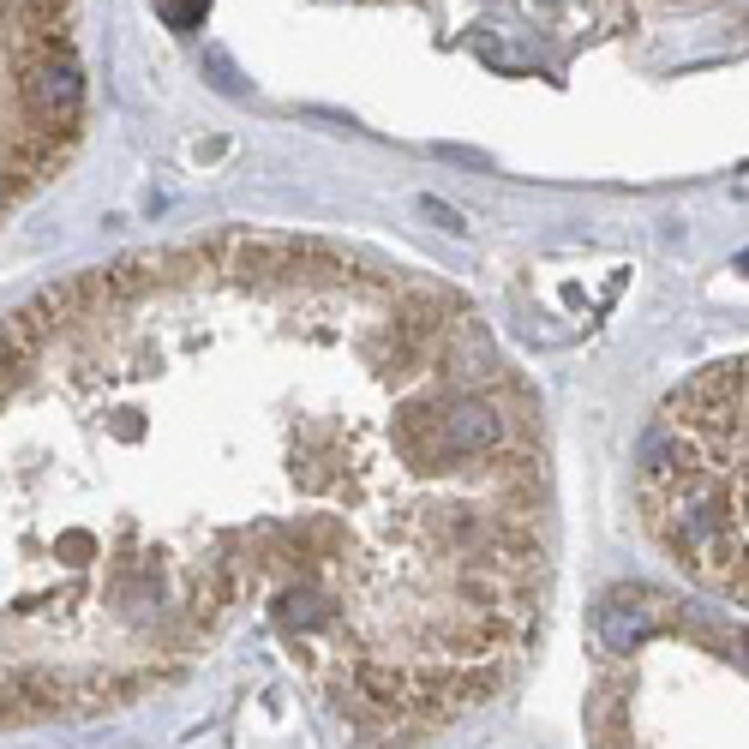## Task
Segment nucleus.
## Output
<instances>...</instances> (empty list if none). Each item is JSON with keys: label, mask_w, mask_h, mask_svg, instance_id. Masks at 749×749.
I'll return each instance as SVG.
<instances>
[{"label": "nucleus", "mask_w": 749, "mask_h": 749, "mask_svg": "<svg viewBox=\"0 0 749 749\" xmlns=\"http://www.w3.org/2000/svg\"><path fill=\"white\" fill-rule=\"evenodd\" d=\"M6 726L96 720L246 618L366 744L492 708L552 582L540 402L402 264L216 234L6 318Z\"/></svg>", "instance_id": "obj_1"}, {"label": "nucleus", "mask_w": 749, "mask_h": 749, "mask_svg": "<svg viewBox=\"0 0 749 749\" xmlns=\"http://www.w3.org/2000/svg\"><path fill=\"white\" fill-rule=\"evenodd\" d=\"M636 498L648 534L690 582L749 606V354L660 402Z\"/></svg>", "instance_id": "obj_2"}, {"label": "nucleus", "mask_w": 749, "mask_h": 749, "mask_svg": "<svg viewBox=\"0 0 749 749\" xmlns=\"http://www.w3.org/2000/svg\"><path fill=\"white\" fill-rule=\"evenodd\" d=\"M204 12H210V0H162V18H168L174 30H192Z\"/></svg>", "instance_id": "obj_3"}, {"label": "nucleus", "mask_w": 749, "mask_h": 749, "mask_svg": "<svg viewBox=\"0 0 749 749\" xmlns=\"http://www.w3.org/2000/svg\"><path fill=\"white\" fill-rule=\"evenodd\" d=\"M420 216H432V222H438V228H450V234H462V228H468V222H462L450 204H438V198H420Z\"/></svg>", "instance_id": "obj_4"}, {"label": "nucleus", "mask_w": 749, "mask_h": 749, "mask_svg": "<svg viewBox=\"0 0 749 749\" xmlns=\"http://www.w3.org/2000/svg\"><path fill=\"white\" fill-rule=\"evenodd\" d=\"M738 270H749V252H744V258H738Z\"/></svg>", "instance_id": "obj_5"}]
</instances>
